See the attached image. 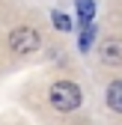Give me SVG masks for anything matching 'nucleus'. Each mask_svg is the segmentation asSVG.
Segmentation results:
<instances>
[{
	"mask_svg": "<svg viewBox=\"0 0 122 125\" xmlns=\"http://www.w3.org/2000/svg\"><path fill=\"white\" fill-rule=\"evenodd\" d=\"M81 101H83V95H81V86H78V83H71V81H60V83L51 86V104L57 107V110H63V113L78 110Z\"/></svg>",
	"mask_w": 122,
	"mask_h": 125,
	"instance_id": "f257e3e1",
	"label": "nucleus"
},
{
	"mask_svg": "<svg viewBox=\"0 0 122 125\" xmlns=\"http://www.w3.org/2000/svg\"><path fill=\"white\" fill-rule=\"evenodd\" d=\"M39 45H42V36L36 27H15L9 33V48L15 54H33L39 51Z\"/></svg>",
	"mask_w": 122,
	"mask_h": 125,
	"instance_id": "f03ea898",
	"label": "nucleus"
},
{
	"mask_svg": "<svg viewBox=\"0 0 122 125\" xmlns=\"http://www.w3.org/2000/svg\"><path fill=\"white\" fill-rule=\"evenodd\" d=\"M101 60L107 62V66H122V39H104L101 42V48H98Z\"/></svg>",
	"mask_w": 122,
	"mask_h": 125,
	"instance_id": "7ed1b4c3",
	"label": "nucleus"
},
{
	"mask_svg": "<svg viewBox=\"0 0 122 125\" xmlns=\"http://www.w3.org/2000/svg\"><path fill=\"white\" fill-rule=\"evenodd\" d=\"M107 104H110V110L122 113V81H113L107 86Z\"/></svg>",
	"mask_w": 122,
	"mask_h": 125,
	"instance_id": "20e7f679",
	"label": "nucleus"
},
{
	"mask_svg": "<svg viewBox=\"0 0 122 125\" xmlns=\"http://www.w3.org/2000/svg\"><path fill=\"white\" fill-rule=\"evenodd\" d=\"M78 12H81V21H83V24H89V21H92V15H95L92 0H78Z\"/></svg>",
	"mask_w": 122,
	"mask_h": 125,
	"instance_id": "39448f33",
	"label": "nucleus"
},
{
	"mask_svg": "<svg viewBox=\"0 0 122 125\" xmlns=\"http://www.w3.org/2000/svg\"><path fill=\"white\" fill-rule=\"evenodd\" d=\"M54 24H57L60 30H69V27H71V24H69V18H66L63 12H54Z\"/></svg>",
	"mask_w": 122,
	"mask_h": 125,
	"instance_id": "423d86ee",
	"label": "nucleus"
}]
</instances>
